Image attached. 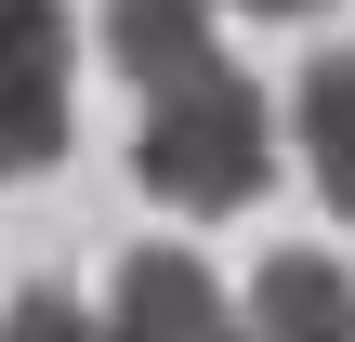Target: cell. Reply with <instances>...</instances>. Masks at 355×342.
I'll return each mask as SVG.
<instances>
[{"label":"cell","instance_id":"5","mask_svg":"<svg viewBox=\"0 0 355 342\" xmlns=\"http://www.w3.org/2000/svg\"><path fill=\"white\" fill-rule=\"evenodd\" d=\"M250 342H355V277L316 250H277L250 277Z\"/></svg>","mask_w":355,"mask_h":342},{"label":"cell","instance_id":"4","mask_svg":"<svg viewBox=\"0 0 355 342\" xmlns=\"http://www.w3.org/2000/svg\"><path fill=\"white\" fill-rule=\"evenodd\" d=\"M105 53H119V79H132V92H184V79H211V66H224L211 0H105Z\"/></svg>","mask_w":355,"mask_h":342},{"label":"cell","instance_id":"1","mask_svg":"<svg viewBox=\"0 0 355 342\" xmlns=\"http://www.w3.org/2000/svg\"><path fill=\"white\" fill-rule=\"evenodd\" d=\"M263 171H277V145H263V92H250L237 66H211V79H184V92H145L132 185H145L158 211H250Z\"/></svg>","mask_w":355,"mask_h":342},{"label":"cell","instance_id":"2","mask_svg":"<svg viewBox=\"0 0 355 342\" xmlns=\"http://www.w3.org/2000/svg\"><path fill=\"white\" fill-rule=\"evenodd\" d=\"M53 145H66V13L0 0V185L40 171Z\"/></svg>","mask_w":355,"mask_h":342},{"label":"cell","instance_id":"6","mask_svg":"<svg viewBox=\"0 0 355 342\" xmlns=\"http://www.w3.org/2000/svg\"><path fill=\"white\" fill-rule=\"evenodd\" d=\"M290 119H303V158H316V198H329V211L355 224V53H316V66H303Z\"/></svg>","mask_w":355,"mask_h":342},{"label":"cell","instance_id":"8","mask_svg":"<svg viewBox=\"0 0 355 342\" xmlns=\"http://www.w3.org/2000/svg\"><path fill=\"white\" fill-rule=\"evenodd\" d=\"M250 13H316V0H250Z\"/></svg>","mask_w":355,"mask_h":342},{"label":"cell","instance_id":"3","mask_svg":"<svg viewBox=\"0 0 355 342\" xmlns=\"http://www.w3.org/2000/svg\"><path fill=\"white\" fill-rule=\"evenodd\" d=\"M105 342H250V316L184 264V250H132L105 290Z\"/></svg>","mask_w":355,"mask_h":342},{"label":"cell","instance_id":"7","mask_svg":"<svg viewBox=\"0 0 355 342\" xmlns=\"http://www.w3.org/2000/svg\"><path fill=\"white\" fill-rule=\"evenodd\" d=\"M0 342H105V316H79L66 290H26V303L0 316Z\"/></svg>","mask_w":355,"mask_h":342}]
</instances>
